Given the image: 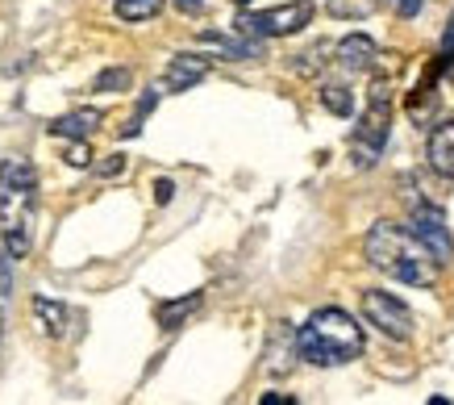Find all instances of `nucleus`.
Returning a JSON list of instances; mask_svg holds the SVG:
<instances>
[{"label":"nucleus","instance_id":"f257e3e1","mask_svg":"<svg viewBox=\"0 0 454 405\" xmlns=\"http://www.w3.org/2000/svg\"><path fill=\"white\" fill-rule=\"evenodd\" d=\"M363 255L367 264L380 267L384 276L400 280V284H413V289H434L438 284L442 264L426 251V242L396 222H375L363 238Z\"/></svg>","mask_w":454,"mask_h":405},{"label":"nucleus","instance_id":"f03ea898","mask_svg":"<svg viewBox=\"0 0 454 405\" xmlns=\"http://www.w3.org/2000/svg\"><path fill=\"white\" fill-rule=\"evenodd\" d=\"M34 213H38V168L29 159H4L0 163V234L13 259L29 255Z\"/></svg>","mask_w":454,"mask_h":405},{"label":"nucleus","instance_id":"7ed1b4c3","mask_svg":"<svg viewBox=\"0 0 454 405\" xmlns=\"http://www.w3.org/2000/svg\"><path fill=\"white\" fill-rule=\"evenodd\" d=\"M363 326L338 306L309 314V322L296 330V355L313 368H342L363 355Z\"/></svg>","mask_w":454,"mask_h":405},{"label":"nucleus","instance_id":"20e7f679","mask_svg":"<svg viewBox=\"0 0 454 405\" xmlns=\"http://www.w3.org/2000/svg\"><path fill=\"white\" fill-rule=\"evenodd\" d=\"M387 134H392V92H387V84H375L372 100H367V109L358 117L355 134H350V163H355V171H372L384 159Z\"/></svg>","mask_w":454,"mask_h":405},{"label":"nucleus","instance_id":"39448f33","mask_svg":"<svg viewBox=\"0 0 454 405\" xmlns=\"http://www.w3.org/2000/svg\"><path fill=\"white\" fill-rule=\"evenodd\" d=\"M404 201H409V230L426 242V251L434 255L438 264H450L454 259V238H450V226H446V210L434 205V201H426L421 188H409Z\"/></svg>","mask_w":454,"mask_h":405},{"label":"nucleus","instance_id":"423d86ee","mask_svg":"<svg viewBox=\"0 0 454 405\" xmlns=\"http://www.w3.org/2000/svg\"><path fill=\"white\" fill-rule=\"evenodd\" d=\"M313 0H288V4L262 9V13H242L234 21V29L247 34V38H288V34H301L313 21Z\"/></svg>","mask_w":454,"mask_h":405},{"label":"nucleus","instance_id":"0eeeda50","mask_svg":"<svg viewBox=\"0 0 454 405\" xmlns=\"http://www.w3.org/2000/svg\"><path fill=\"white\" fill-rule=\"evenodd\" d=\"M363 318L372 322L380 335L396 338V343H409V338H413V330H417L413 309L404 306L400 297L384 293V289H367V293H363Z\"/></svg>","mask_w":454,"mask_h":405},{"label":"nucleus","instance_id":"6e6552de","mask_svg":"<svg viewBox=\"0 0 454 405\" xmlns=\"http://www.w3.org/2000/svg\"><path fill=\"white\" fill-rule=\"evenodd\" d=\"M426 159H429V171H434V176L454 180V117H446V122H438V126L429 130Z\"/></svg>","mask_w":454,"mask_h":405},{"label":"nucleus","instance_id":"1a4fd4ad","mask_svg":"<svg viewBox=\"0 0 454 405\" xmlns=\"http://www.w3.org/2000/svg\"><path fill=\"white\" fill-rule=\"evenodd\" d=\"M333 55H338V68L350 71V75H358V71H372V68H375V59H380V46H375L372 34H346Z\"/></svg>","mask_w":454,"mask_h":405},{"label":"nucleus","instance_id":"9d476101","mask_svg":"<svg viewBox=\"0 0 454 405\" xmlns=\"http://www.w3.org/2000/svg\"><path fill=\"white\" fill-rule=\"evenodd\" d=\"M208 68H213V63H208L205 55H176L163 71V88L167 92H188V88H196L205 80Z\"/></svg>","mask_w":454,"mask_h":405},{"label":"nucleus","instance_id":"9b49d317","mask_svg":"<svg viewBox=\"0 0 454 405\" xmlns=\"http://www.w3.org/2000/svg\"><path fill=\"white\" fill-rule=\"evenodd\" d=\"M296 360H301V355H296V330H292L288 322H276V326H271V343H267V372H271V377H284V372H292Z\"/></svg>","mask_w":454,"mask_h":405},{"label":"nucleus","instance_id":"f8f14e48","mask_svg":"<svg viewBox=\"0 0 454 405\" xmlns=\"http://www.w3.org/2000/svg\"><path fill=\"white\" fill-rule=\"evenodd\" d=\"M200 43L205 46H217L225 59H234V63H242V59H262V38H247V34H238V38H230V34H217V29H205L200 34Z\"/></svg>","mask_w":454,"mask_h":405},{"label":"nucleus","instance_id":"ddd939ff","mask_svg":"<svg viewBox=\"0 0 454 405\" xmlns=\"http://www.w3.org/2000/svg\"><path fill=\"white\" fill-rule=\"evenodd\" d=\"M100 122H105V113L100 109H71V113H63V117H55L51 122V134L55 139H88L92 130H100Z\"/></svg>","mask_w":454,"mask_h":405},{"label":"nucleus","instance_id":"4468645a","mask_svg":"<svg viewBox=\"0 0 454 405\" xmlns=\"http://www.w3.org/2000/svg\"><path fill=\"white\" fill-rule=\"evenodd\" d=\"M34 318H38L46 338H63L71 326V309L63 301H55V297H34Z\"/></svg>","mask_w":454,"mask_h":405},{"label":"nucleus","instance_id":"2eb2a0df","mask_svg":"<svg viewBox=\"0 0 454 405\" xmlns=\"http://www.w3.org/2000/svg\"><path fill=\"white\" fill-rule=\"evenodd\" d=\"M200 306H205V293H188V297H176V301H163V306L154 309V318H159L163 330H179Z\"/></svg>","mask_w":454,"mask_h":405},{"label":"nucleus","instance_id":"dca6fc26","mask_svg":"<svg viewBox=\"0 0 454 405\" xmlns=\"http://www.w3.org/2000/svg\"><path fill=\"white\" fill-rule=\"evenodd\" d=\"M113 13L121 21H151L163 13V0H113Z\"/></svg>","mask_w":454,"mask_h":405},{"label":"nucleus","instance_id":"f3484780","mask_svg":"<svg viewBox=\"0 0 454 405\" xmlns=\"http://www.w3.org/2000/svg\"><path fill=\"white\" fill-rule=\"evenodd\" d=\"M321 105L333 113V117H350V109H355V92L346 84H325L321 88Z\"/></svg>","mask_w":454,"mask_h":405},{"label":"nucleus","instance_id":"a211bd4d","mask_svg":"<svg viewBox=\"0 0 454 405\" xmlns=\"http://www.w3.org/2000/svg\"><path fill=\"white\" fill-rule=\"evenodd\" d=\"M129 84H134V71L129 68H105L92 88H97V92H125Z\"/></svg>","mask_w":454,"mask_h":405},{"label":"nucleus","instance_id":"6ab92c4d","mask_svg":"<svg viewBox=\"0 0 454 405\" xmlns=\"http://www.w3.org/2000/svg\"><path fill=\"white\" fill-rule=\"evenodd\" d=\"M372 13H375V0H330V17L358 21V17H372Z\"/></svg>","mask_w":454,"mask_h":405},{"label":"nucleus","instance_id":"aec40b11","mask_svg":"<svg viewBox=\"0 0 454 405\" xmlns=\"http://www.w3.org/2000/svg\"><path fill=\"white\" fill-rule=\"evenodd\" d=\"M154 105H159V92H146V97L138 100V109H134V117H129V126L121 130L125 139H138V134H142V122H146V117L154 113Z\"/></svg>","mask_w":454,"mask_h":405},{"label":"nucleus","instance_id":"412c9836","mask_svg":"<svg viewBox=\"0 0 454 405\" xmlns=\"http://www.w3.org/2000/svg\"><path fill=\"white\" fill-rule=\"evenodd\" d=\"M9 297H13V255L0 251V301L9 306Z\"/></svg>","mask_w":454,"mask_h":405},{"label":"nucleus","instance_id":"4be33fe9","mask_svg":"<svg viewBox=\"0 0 454 405\" xmlns=\"http://www.w3.org/2000/svg\"><path fill=\"white\" fill-rule=\"evenodd\" d=\"M63 159H67L71 168H88V163H92V151H88V142L83 139H71V147H67Z\"/></svg>","mask_w":454,"mask_h":405},{"label":"nucleus","instance_id":"5701e85b","mask_svg":"<svg viewBox=\"0 0 454 405\" xmlns=\"http://www.w3.org/2000/svg\"><path fill=\"white\" fill-rule=\"evenodd\" d=\"M442 68H454V13H450L446 34H442Z\"/></svg>","mask_w":454,"mask_h":405},{"label":"nucleus","instance_id":"b1692460","mask_svg":"<svg viewBox=\"0 0 454 405\" xmlns=\"http://www.w3.org/2000/svg\"><path fill=\"white\" fill-rule=\"evenodd\" d=\"M392 9H396V13L409 21V17H417L421 9H426V0H392Z\"/></svg>","mask_w":454,"mask_h":405},{"label":"nucleus","instance_id":"393cba45","mask_svg":"<svg viewBox=\"0 0 454 405\" xmlns=\"http://www.w3.org/2000/svg\"><path fill=\"white\" fill-rule=\"evenodd\" d=\"M125 171V155H109V163H100L97 176H121Z\"/></svg>","mask_w":454,"mask_h":405},{"label":"nucleus","instance_id":"a878e982","mask_svg":"<svg viewBox=\"0 0 454 405\" xmlns=\"http://www.w3.org/2000/svg\"><path fill=\"white\" fill-rule=\"evenodd\" d=\"M171 196H176V184H171V180H154V201H159V205H167Z\"/></svg>","mask_w":454,"mask_h":405},{"label":"nucleus","instance_id":"bb28decb","mask_svg":"<svg viewBox=\"0 0 454 405\" xmlns=\"http://www.w3.org/2000/svg\"><path fill=\"white\" fill-rule=\"evenodd\" d=\"M176 9L179 13H188V17H196L200 9H205V0H176Z\"/></svg>","mask_w":454,"mask_h":405},{"label":"nucleus","instance_id":"cd10ccee","mask_svg":"<svg viewBox=\"0 0 454 405\" xmlns=\"http://www.w3.org/2000/svg\"><path fill=\"white\" fill-rule=\"evenodd\" d=\"M279 401H284V405H292V401H296V397H288V393H262V405H279Z\"/></svg>","mask_w":454,"mask_h":405},{"label":"nucleus","instance_id":"c85d7f7f","mask_svg":"<svg viewBox=\"0 0 454 405\" xmlns=\"http://www.w3.org/2000/svg\"><path fill=\"white\" fill-rule=\"evenodd\" d=\"M0 335H4V301H0Z\"/></svg>","mask_w":454,"mask_h":405},{"label":"nucleus","instance_id":"c756f323","mask_svg":"<svg viewBox=\"0 0 454 405\" xmlns=\"http://www.w3.org/2000/svg\"><path fill=\"white\" fill-rule=\"evenodd\" d=\"M234 4H250V0H234Z\"/></svg>","mask_w":454,"mask_h":405}]
</instances>
